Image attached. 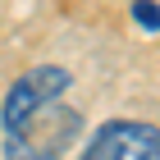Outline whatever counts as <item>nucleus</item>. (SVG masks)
Listing matches in <instances>:
<instances>
[{
    "label": "nucleus",
    "instance_id": "nucleus-1",
    "mask_svg": "<svg viewBox=\"0 0 160 160\" xmlns=\"http://www.w3.org/2000/svg\"><path fill=\"white\" fill-rule=\"evenodd\" d=\"M82 119L69 105H46L5 133V160H60L78 142Z\"/></svg>",
    "mask_w": 160,
    "mask_h": 160
},
{
    "label": "nucleus",
    "instance_id": "nucleus-2",
    "mask_svg": "<svg viewBox=\"0 0 160 160\" xmlns=\"http://www.w3.org/2000/svg\"><path fill=\"white\" fill-rule=\"evenodd\" d=\"M64 92H69V73L55 69V64H37L32 73H23L18 82L9 87L5 110H0V128H5V133L18 128L28 114H37V110H46V105H55Z\"/></svg>",
    "mask_w": 160,
    "mask_h": 160
},
{
    "label": "nucleus",
    "instance_id": "nucleus-3",
    "mask_svg": "<svg viewBox=\"0 0 160 160\" xmlns=\"http://www.w3.org/2000/svg\"><path fill=\"white\" fill-rule=\"evenodd\" d=\"M160 151V137L151 123H105L96 133V142L82 151V160H156Z\"/></svg>",
    "mask_w": 160,
    "mask_h": 160
},
{
    "label": "nucleus",
    "instance_id": "nucleus-4",
    "mask_svg": "<svg viewBox=\"0 0 160 160\" xmlns=\"http://www.w3.org/2000/svg\"><path fill=\"white\" fill-rule=\"evenodd\" d=\"M133 18L147 28V32H156V0H137V5H133Z\"/></svg>",
    "mask_w": 160,
    "mask_h": 160
}]
</instances>
